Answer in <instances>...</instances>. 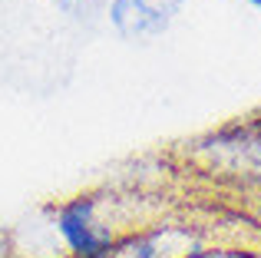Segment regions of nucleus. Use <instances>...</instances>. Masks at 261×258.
<instances>
[{"label":"nucleus","mask_w":261,"mask_h":258,"mask_svg":"<svg viewBox=\"0 0 261 258\" xmlns=\"http://www.w3.org/2000/svg\"><path fill=\"white\" fill-rule=\"evenodd\" d=\"M248 4H255V7H261V0H248Z\"/></svg>","instance_id":"obj_4"},{"label":"nucleus","mask_w":261,"mask_h":258,"mask_svg":"<svg viewBox=\"0 0 261 258\" xmlns=\"http://www.w3.org/2000/svg\"><path fill=\"white\" fill-rule=\"evenodd\" d=\"M60 232L70 242V248L80 258H106L109 235L93 222V205L89 202H73L60 212Z\"/></svg>","instance_id":"obj_1"},{"label":"nucleus","mask_w":261,"mask_h":258,"mask_svg":"<svg viewBox=\"0 0 261 258\" xmlns=\"http://www.w3.org/2000/svg\"><path fill=\"white\" fill-rule=\"evenodd\" d=\"M192 258H238V255H228V252H202V255H192Z\"/></svg>","instance_id":"obj_3"},{"label":"nucleus","mask_w":261,"mask_h":258,"mask_svg":"<svg viewBox=\"0 0 261 258\" xmlns=\"http://www.w3.org/2000/svg\"><path fill=\"white\" fill-rule=\"evenodd\" d=\"M182 0H116L113 20L122 33L129 37H142V33H155L172 20Z\"/></svg>","instance_id":"obj_2"}]
</instances>
